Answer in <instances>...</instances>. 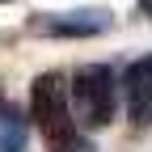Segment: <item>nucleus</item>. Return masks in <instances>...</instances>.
I'll list each match as a JSON object with an SVG mask.
<instances>
[{
	"label": "nucleus",
	"instance_id": "obj_2",
	"mask_svg": "<svg viewBox=\"0 0 152 152\" xmlns=\"http://www.w3.org/2000/svg\"><path fill=\"white\" fill-rule=\"evenodd\" d=\"M68 93H72V114H76L80 127H89V131L110 127L114 110H118V80H114V72H110L106 64L76 68Z\"/></svg>",
	"mask_w": 152,
	"mask_h": 152
},
{
	"label": "nucleus",
	"instance_id": "obj_5",
	"mask_svg": "<svg viewBox=\"0 0 152 152\" xmlns=\"http://www.w3.org/2000/svg\"><path fill=\"white\" fill-rule=\"evenodd\" d=\"M26 148V114L9 106L0 110V152H21Z\"/></svg>",
	"mask_w": 152,
	"mask_h": 152
},
{
	"label": "nucleus",
	"instance_id": "obj_4",
	"mask_svg": "<svg viewBox=\"0 0 152 152\" xmlns=\"http://www.w3.org/2000/svg\"><path fill=\"white\" fill-rule=\"evenodd\" d=\"M123 102H127L131 123H140V127L152 123V55L135 59L123 72Z\"/></svg>",
	"mask_w": 152,
	"mask_h": 152
},
{
	"label": "nucleus",
	"instance_id": "obj_3",
	"mask_svg": "<svg viewBox=\"0 0 152 152\" xmlns=\"http://www.w3.org/2000/svg\"><path fill=\"white\" fill-rule=\"evenodd\" d=\"M38 34H55V38H89L110 30V13L106 9H76V13H42L34 21Z\"/></svg>",
	"mask_w": 152,
	"mask_h": 152
},
{
	"label": "nucleus",
	"instance_id": "obj_1",
	"mask_svg": "<svg viewBox=\"0 0 152 152\" xmlns=\"http://www.w3.org/2000/svg\"><path fill=\"white\" fill-rule=\"evenodd\" d=\"M30 118L42 135L47 152H80L85 140H80V123L72 114V93L64 85L59 72H42L30 89Z\"/></svg>",
	"mask_w": 152,
	"mask_h": 152
}]
</instances>
